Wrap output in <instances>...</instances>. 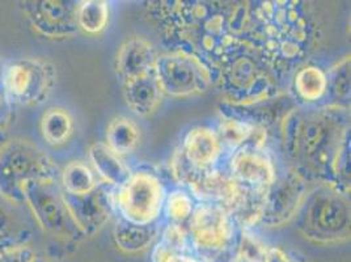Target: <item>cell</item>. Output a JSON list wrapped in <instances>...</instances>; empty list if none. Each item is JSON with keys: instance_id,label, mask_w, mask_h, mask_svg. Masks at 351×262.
Listing matches in <instances>:
<instances>
[{"instance_id": "obj_1", "label": "cell", "mask_w": 351, "mask_h": 262, "mask_svg": "<svg viewBox=\"0 0 351 262\" xmlns=\"http://www.w3.org/2000/svg\"><path fill=\"white\" fill-rule=\"evenodd\" d=\"M147 10L169 50L201 59L215 78L223 59L253 41V1L161 0Z\"/></svg>"}, {"instance_id": "obj_2", "label": "cell", "mask_w": 351, "mask_h": 262, "mask_svg": "<svg viewBox=\"0 0 351 262\" xmlns=\"http://www.w3.org/2000/svg\"><path fill=\"white\" fill-rule=\"evenodd\" d=\"M283 152L293 169L350 194V112L349 106H293L279 122Z\"/></svg>"}, {"instance_id": "obj_3", "label": "cell", "mask_w": 351, "mask_h": 262, "mask_svg": "<svg viewBox=\"0 0 351 262\" xmlns=\"http://www.w3.org/2000/svg\"><path fill=\"white\" fill-rule=\"evenodd\" d=\"M253 43L278 76L296 73L319 44L315 8L303 0L253 3Z\"/></svg>"}, {"instance_id": "obj_4", "label": "cell", "mask_w": 351, "mask_h": 262, "mask_svg": "<svg viewBox=\"0 0 351 262\" xmlns=\"http://www.w3.org/2000/svg\"><path fill=\"white\" fill-rule=\"evenodd\" d=\"M215 84L226 104L236 106L267 102L283 95L278 76L253 41L239 46L221 60Z\"/></svg>"}, {"instance_id": "obj_5", "label": "cell", "mask_w": 351, "mask_h": 262, "mask_svg": "<svg viewBox=\"0 0 351 262\" xmlns=\"http://www.w3.org/2000/svg\"><path fill=\"white\" fill-rule=\"evenodd\" d=\"M299 215V231L313 244L337 246L350 240V200L339 190L319 184L309 190Z\"/></svg>"}, {"instance_id": "obj_6", "label": "cell", "mask_w": 351, "mask_h": 262, "mask_svg": "<svg viewBox=\"0 0 351 262\" xmlns=\"http://www.w3.org/2000/svg\"><path fill=\"white\" fill-rule=\"evenodd\" d=\"M58 165L40 147L27 139H8L0 150V194L19 204L29 181H58Z\"/></svg>"}, {"instance_id": "obj_7", "label": "cell", "mask_w": 351, "mask_h": 262, "mask_svg": "<svg viewBox=\"0 0 351 262\" xmlns=\"http://www.w3.org/2000/svg\"><path fill=\"white\" fill-rule=\"evenodd\" d=\"M24 202L37 227L67 244H79L87 236L75 222L58 181H29L24 187Z\"/></svg>"}, {"instance_id": "obj_8", "label": "cell", "mask_w": 351, "mask_h": 262, "mask_svg": "<svg viewBox=\"0 0 351 262\" xmlns=\"http://www.w3.org/2000/svg\"><path fill=\"white\" fill-rule=\"evenodd\" d=\"M154 71L162 95L173 99L202 95L215 83V73L201 59L177 50L158 54Z\"/></svg>"}, {"instance_id": "obj_9", "label": "cell", "mask_w": 351, "mask_h": 262, "mask_svg": "<svg viewBox=\"0 0 351 262\" xmlns=\"http://www.w3.org/2000/svg\"><path fill=\"white\" fill-rule=\"evenodd\" d=\"M57 80L56 66L41 58H21L5 66L1 88L11 106H36L47 100Z\"/></svg>"}, {"instance_id": "obj_10", "label": "cell", "mask_w": 351, "mask_h": 262, "mask_svg": "<svg viewBox=\"0 0 351 262\" xmlns=\"http://www.w3.org/2000/svg\"><path fill=\"white\" fill-rule=\"evenodd\" d=\"M189 240L205 262L228 259L234 247V223L218 204H198L189 219Z\"/></svg>"}, {"instance_id": "obj_11", "label": "cell", "mask_w": 351, "mask_h": 262, "mask_svg": "<svg viewBox=\"0 0 351 262\" xmlns=\"http://www.w3.org/2000/svg\"><path fill=\"white\" fill-rule=\"evenodd\" d=\"M165 195L159 176L149 171H136L114 193V207L121 218L130 223L155 224L160 218Z\"/></svg>"}, {"instance_id": "obj_12", "label": "cell", "mask_w": 351, "mask_h": 262, "mask_svg": "<svg viewBox=\"0 0 351 262\" xmlns=\"http://www.w3.org/2000/svg\"><path fill=\"white\" fill-rule=\"evenodd\" d=\"M309 181L296 169L290 168L266 189L261 224L267 228H280L296 218L309 193Z\"/></svg>"}, {"instance_id": "obj_13", "label": "cell", "mask_w": 351, "mask_h": 262, "mask_svg": "<svg viewBox=\"0 0 351 262\" xmlns=\"http://www.w3.org/2000/svg\"><path fill=\"white\" fill-rule=\"evenodd\" d=\"M77 4L73 0H32L21 3L30 27L51 40L73 37L77 32Z\"/></svg>"}, {"instance_id": "obj_14", "label": "cell", "mask_w": 351, "mask_h": 262, "mask_svg": "<svg viewBox=\"0 0 351 262\" xmlns=\"http://www.w3.org/2000/svg\"><path fill=\"white\" fill-rule=\"evenodd\" d=\"M63 197L75 222L87 237L99 233L112 219L116 209L114 193L105 184L86 195L77 197L63 193Z\"/></svg>"}, {"instance_id": "obj_15", "label": "cell", "mask_w": 351, "mask_h": 262, "mask_svg": "<svg viewBox=\"0 0 351 262\" xmlns=\"http://www.w3.org/2000/svg\"><path fill=\"white\" fill-rule=\"evenodd\" d=\"M230 174L240 185L250 188H269L277 177L273 159L265 150L249 146L232 152Z\"/></svg>"}, {"instance_id": "obj_16", "label": "cell", "mask_w": 351, "mask_h": 262, "mask_svg": "<svg viewBox=\"0 0 351 262\" xmlns=\"http://www.w3.org/2000/svg\"><path fill=\"white\" fill-rule=\"evenodd\" d=\"M37 226L27 207L0 194V252L29 246Z\"/></svg>"}, {"instance_id": "obj_17", "label": "cell", "mask_w": 351, "mask_h": 262, "mask_svg": "<svg viewBox=\"0 0 351 262\" xmlns=\"http://www.w3.org/2000/svg\"><path fill=\"white\" fill-rule=\"evenodd\" d=\"M156 57V47L143 37H132L122 43L114 63L122 84L154 71Z\"/></svg>"}, {"instance_id": "obj_18", "label": "cell", "mask_w": 351, "mask_h": 262, "mask_svg": "<svg viewBox=\"0 0 351 262\" xmlns=\"http://www.w3.org/2000/svg\"><path fill=\"white\" fill-rule=\"evenodd\" d=\"M191 190L193 197L201 204H218L230 211L240 194L241 185L230 172L211 168L198 178Z\"/></svg>"}, {"instance_id": "obj_19", "label": "cell", "mask_w": 351, "mask_h": 262, "mask_svg": "<svg viewBox=\"0 0 351 262\" xmlns=\"http://www.w3.org/2000/svg\"><path fill=\"white\" fill-rule=\"evenodd\" d=\"M181 150L194 167L201 171H208L219 161L223 143L214 129L195 126L186 132Z\"/></svg>"}, {"instance_id": "obj_20", "label": "cell", "mask_w": 351, "mask_h": 262, "mask_svg": "<svg viewBox=\"0 0 351 262\" xmlns=\"http://www.w3.org/2000/svg\"><path fill=\"white\" fill-rule=\"evenodd\" d=\"M123 99L136 116L149 117L154 115L162 99V92L155 71L123 83Z\"/></svg>"}, {"instance_id": "obj_21", "label": "cell", "mask_w": 351, "mask_h": 262, "mask_svg": "<svg viewBox=\"0 0 351 262\" xmlns=\"http://www.w3.org/2000/svg\"><path fill=\"white\" fill-rule=\"evenodd\" d=\"M159 228L155 224L141 226L119 218L113 227V241L125 254H139L149 250L159 239Z\"/></svg>"}, {"instance_id": "obj_22", "label": "cell", "mask_w": 351, "mask_h": 262, "mask_svg": "<svg viewBox=\"0 0 351 262\" xmlns=\"http://www.w3.org/2000/svg\"><path fill=\"white\" fill-rule=\"evenodd\" d=\"M88 156L93 167V172L103 180V184L113 188H121L132 176L130 168L114 154L109 147L101 142L90 145Z\"/></svg>"}, {"instance_id": "obj_23", "label": "cell", "mask_w": 351, "mask_h": 262, "mask_svg": "<svg viewBox=\"0 0 351 262\" xmlns=\"http://www.w3.org/2000/svg\"><path fill=\"white\" fill-rule=\"evenodd\" d=\"M266 131L261 126L250 125L234 117L221 116L217 132L223 146L230 147L234 151L244 146L263 148L267 139Z\"/></svg>"}, {"instance_id": "obj_24", "label": "cell", "mask_w": 351, "mask_h": 262, "mask_svg": "<svg viewBox=\"0 0 351 262\" xmlns=\"http://www.w3.org/2000/svg\"><path fill=\"white\" fill-rule=\"evenodd\" d=\"M266 189L267 188H250L241 185L240 194L228 211L234 226L248 231L261 222Z\"/></svg>"}, {"instance_id": "obj_25", "label": "cell", "mask_w": 351, "mask_h": 262, "mask_svg": "<svg viewBox=\"0 0 351 262\" xmlns=\"http://www.w3.org/2000/svg\"><path fill=\"white\" fill-rule=\"evenodd\" d=\"M141 128L129 117H116L106 128L105 145L121 158L134 154L141 146Z\"/></svg>"}, {"instance_id": "obj_26", "label": "cell", "mask_w": 351, "mask_h": 262, "mask_svg": "<svg viewBox=\"0 0 351 262\" xmlns=\"http://www.w3.org/2000/svg\"><path fill=\"white\" fill-rule=\"evenodd\" d=\"M40 128L46 143L50 146H62L73 136L75 122L67 109L54 106L45 112Z\"/></svg>"}, {"instance_id": "obj_27", "label": "cell", "mask_w": 351, "mask_h": 262, "mask_svg": "<svg viewBox=\"0 0 351 262\" xmlns=\"http://www.w3.org/2000/svg\"><path fill=\"white\" fill-rule=\"evenodd\" d=\"M60 188L70 195H86L99 187L93 169L84 161L69 163L59 176Z\"/></svg>"}, {"instance_id": "obj_28", "label": "cell", "mask_w": 351, "mask_h": 262, "mask_svg": "<svg viewBox=\"0 0 351 262\" xmlns=\"http://www.w3.org/2000/svg\"><path fill=\"white\" fill-rule=\"evenodd\" d=\"M189 235L181 224L169 223L162 231L160 239L151 248V262H168L172 257L184 254L189 247Z\"/></svg>"}, {"instance_id": "obj_29", "label": "cell", "mask_w": 351, "mask_h": 262, "mask_svg": "<svg viewBox=\"0 0 351 262\" xmlns=\"http://www.w3.org/2000/svg\"><path fill=\"white\" fill-rule=\"evenodd\" d=\"M293 91L298 99L306 102H317L326 96V73L317 66H303L293 78Z\"/></svg>"}, {"instance_id": "obj_30", "label": "cell", "mask_w": 351, "mask_h": 262, "mask_svg": "<svg viewBox=\"0 0 351 262\" xmlns=\"http://www.w3.org/2000/svg\"><path fill=\"white\" fill-rule=\"evenodd\" d=\"M76 20L79 30L90 36L100 34L109 21V4L103 0L79 1Z\"/></svg>"}, {"instance_id": "obj_31", "label": "cell", "mask_w": 351, "mask_h": 262, "mask_svg": "<svg viewBox=\"0 0 351 262\" xmlns=\"http://www.w3.org/2000/svg\"><path fill=\"white\" fill-rule=\"evenodd\" d=\"M326 96L332 99L330 105L349 106L350 102V57H345L326 73Z\"/></svg>"}, {"instance_id": "obj_32", "label": "cell", "mask_w": 351, "mask_h": 262, "mask_svg": "<svg viewBox=\"0 0 351 262\" xmlns=\"http://www.w3.org/2000/svg\"><path fill=\"white\" fill-rule=\"evenodd\" d=\"M267 248L258 235L243 230L234 248L232 262H263Z\"/></svg>"}, {"instance_id": "obj_33", "label": "cell", "mask_w": 351, "mask_h": 262, "mask_svg": "<svg viewBox=\"0 0 351 262\" xmlns=\"http://www.w3.org/2000/svg\"><path fill=\"white\" fill-rule=\"evenodd\" d=\"M194 197L188 194L185 190H172L165 195L164 207L165 215L171 223L181 224L186 220H189L195 209L194 206Z\"/></svg>"}, {"instance_id": "obj_34", "label": "cell", "mask_w": 351, "mask_h": 262, "mask_svg": "<svg viewBox=\"0 0 351 262\" xmlns=\"http://www.w3.org/2000/svg\"><path fill=\"white\" fill-rule=\"evenodd\" d=\"M171 171H172V175L175 177L176 181L182 187H188L189 189L206 172V171H201L197 167H194L191 161L186 159L181 147H178L176 150L175 154L172 156Z\"/></svg>"}, {"instance_id": "obj_35", "label": "cell", "mask_w": 351, "mask_h": 262, "mask_svg": "<svg viewBox=\"0 0 351 262\" xmlns=\"http://www.w3.org/2000/svg\"><path fill=\"white\" fill-rule=\"evenodd\" d=\"M37 253L29 247L14 248L0 252V262H33Z\"/></svg>"}, {"instance_id": "obj_36", "label": "cell", "mask_w": 351, "mask_h": 262, "mask_svg": "<svg viewBox=\"0 0 351 262\" xmlns=\"http://www.w3.org/2000/svg\"><path fill=\"white\" fill-rule=\"evenodd\" d=\"M263 262H293L287 252L280 247L267 248L266 257Z\"/></svg>"}, {"instance_id": "obj_37", "label": "cell", "mask_w": 351, "mask_h": 262, "mask_svg": "<svg viewBox=\"0 0 351 262\" xmlns=\"http://www.w3.org/2000/svg\"><path fill=\"white\" fill-rule=\"evenodd\" d=\"M11 105L7 102L3 89L0 88V129L4 130L5 125L8 123V117L11 115Z\"/></svg>"}, {"instance_id": "obj_38", "label": "cell", "mask_w": 351, "mask_h": 262, "mask_svg": "<svg viewBox=\"0 0 351 262\" xmlns=\"http://www.w3.org/2000/svg\"><path fill=\"white\" fill-rule=\"evenodd\" d=\"M168 262H202L199 259H197V257H194V256H191V254H188V253H184V254H178V256H175V257H172L171 260Z\"/></svg>"}, {"instance_id": "obj_39", "label": "cell", "mask_w": 351, "mask_h": 262, "mask_svg": "<svg viewBox=\"0 0 351 262\" xmlns=\"http://www.w3.org/2000/svg\"><path fill=\"white\" fill-rule=\"evenodd\" d=\"M7 141H8L7 132H5V130L0 129V150H1V147L4 146V143H5Z\"/></svg>"}, {"instance_id": "obj_40", "label": "cell", "mask_w": 351, "mask_h": 262, "mask_svg": "<svg viewBox=\"0 0 351 262\" xmlns=\"http://www.w3.org/2000/svg\"><path fill=\"white\" fill-rule=\"evenodd\" d=\"M4 69H5V66H4V63H3V62H1V59H0V88H1V80H3ZM1 89H3V88H1Z\"/></svg>"}, {"instance_id": "obj_41", "label": "cell", "mask_w": 351, "mask_h": 262, "mask_svg": "<svg viewBox=\"0 0 351 262\" xmlns=\"http://www.w3.org/2000/svg\"><path fill=\"white\" fill-rule=\"evenodd\" d=\"M33 262H50L46 257H44V256H36V259H34V261Z\"/></svg>"}]
</instances>
